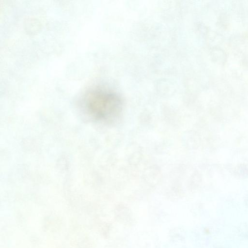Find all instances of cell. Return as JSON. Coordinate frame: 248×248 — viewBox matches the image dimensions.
<instances>
[{
	"instance_id": "6da1fadb",
	"label": "cell",
	"mask_w": 248,
	"mask_h": 248,
	"mask_svg": "<svg viewBox=\"0 0 248 248\" xmlns=\"http://www.w3.org/2000/svg\"><path fill=\"white\" fill-rule=\"evenodd\" d=\"M81 106L86 114L94 120L110 123L119 117L123 103L117 93L95 87L86 92L81 99Z\"/></svg>"
}]
</instances>
